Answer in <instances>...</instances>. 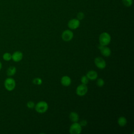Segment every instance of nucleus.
<instances>
[{"instance_id":"obj_21","label":"nucleus","mask_w":134,"mask_h":134,"mask_svg":"<svg viewBox=\"0 0 134 134\" xmlns=\"http://www.w3.org/2000/svg\"><path fill=\"white\" fill-rule=\"evenodd\" d=\"M35 103L32 101H29L27 103V107L29 109H32L35 107Z\"/></svg>"},{"instance_id":"obj_15","label":"nucleus","mask_w":134,"mask_h":134,"mask_svg":"<svg viewBox=\"0 0 134 134\" xmlns=\"http://www.w3.org/2000/svg\"><path fill=\"white\" fill-rule=\"evenodd\" d=\"M117 122H118V125L120 127H124L127 124V119L125 117L121 116V117H119V118L118 119Z\"/></svg>"},{"instance_id":"obj_19","label":"nucleus","mask_w":134,"mask_h":134,"mask_svg":"<svg viewBox=\"0 0 134 134\" xmlns=\"http://www.w3.org/2000/svg\"><path fill=\"white\" fill-rule=\"evenodd\" d=\"M81 82L82 84L86 85L88 82V79L87 78V77L86 76L83 75L82 76V77L81 79Z\"/></svg>"},{"instance_id":"obj_16","label":"nucleus","mask_w":134,"mask_h":134,"mask_svg":"<svg viewBox=\"0 0 134 134\" xmlns=\"http://www.w3.org/2000/svg\"><path fill=\"white\" fill-rule=\"evenodd\" d=\"M3 59L6 61H9L12 60V54L9 52H5L3 55Z\"/></svg>"},{"instance_id":"obj_5","label":"nucleus","mask_w":134,"mask_h":134,"mask_svg":"<svg viewBox=\"0 0 134 134\" xmlns=\"http://www.w3.org/2000/svg\"><path fill=\"white\" fill-rule=\"evenodd\" d=\"M88 91V88L86 84H81L79 85L76 88V93L80 96L85 95Z\"/></svg>"},{"instance_id":"obj_14","label":"nucleus","mask_w":134,"mask_h":134,"mask_svg":"<svg viewBox=\"0 0 134 134\" xmlns=\"http://www.w3.org/2000/svg\"><path fill=\"white\" fill-rule=\"evenodd\" d=\"M16 71H17V70H16V68L15 66H10L7 69V70L6 71V74L8 76L11 77L15 74V73H16Z\"/></svg>"},{"instance_id":"obj_20","label":"nucleus","mask_w":134,"mask_h":134,"mask_svg":"<svg viewBox=\"0 0 134 134\" xmlns=\"http://www.w3.org/2000/svg\"><path fill=\"white\" fill-rule=\"evenodd\" d=\"M96 84L99 87H102L104 86V81L103 79H98L97 80V82H96Z\"/></svg>"},{"instance_id":"obj_12","label":"nucleus","mask_w":134,"mask_h":134,"mask_svg":"<svg viewBox=\"0 0 134 134\" xmlns=\"http://www.w3.org/2000/svg\"><path fill=\"white\" fill-rule=\"evenodd\" d=\"M86 76L87 77L88 80H95L97 79L98 76V74L94 70H90L88 71V72L86 73Z\"/></svg>"},{"instance_id":"obj_18","label":"nucleus","mask_w":134,"mask_h":134,"mask_svg":"<svg viewBox=\"0 0 134 134\" xmlns=\"http://www.w3.org/2000/svg\"><path fill=\"white\" fill-rule=\"evenodd\" d=\"M32 82L35 85H41L42 83V79L40 77H36V78H35L33 81H32Z\"/></svg>"},{"instance_id":"obj_2","label":"nucleus","mask_w":134,"mask_h":134,"mask_svg":"<svg viewBox=\"0 0 134 134\" xmlns=\"http://www.w3.org/2000/svg\"><path fill=\"white\" fill-rule=\"evenodd\" d=\"M35 108L37 112L40 114H42L48 110V104L45 101H40L35 105Z\"/></svg>"},{"instance_id":"obj_13","label":"nucleus","mask_w":134,"mask_h":134,"mask_svg":"<svg viewBox=\"0 0 134 134\" xmlns=\"http://www.w3.org/2000/svg\"><path fill=\"white\" fill-rule=\"evenodd\" d=\"M69 118L73 122H77L79 120V116L78 114L75 111L71 112L69 115Z\"/></svg>"},{"instance_id":"obj_11","label":"nucleus","mask_w":134,"mask_h":134,"mask_svg":"<svg viewBox=\"0 0 134 134\" xmlns=\"http://www.w3.org/2000/svg\"><path fill=\"white\" fill-rule=\"evenodd\" d=\"M61 83L64 86H68L71 83V79L69 76L67 75L63 76L61 79Z\"/></svg>"},{"instance_id":"obj_7","label":"nucleus","mask_w":134,"mask_h":134,"mask_svg":"<svg viewBox=\"0 0 134 134\" xmlns=\"http://www.w3.org/2000/svg\"><path fill=\"white\" fill-rule=\"evenodd\" d=\"M94 63L96 67L99 69H103L105 68L106 63L104 59L101 57H96L94 59Z\"/></svg>"},{"instance_id":"obj_9","label":"nucleus","mask_w":134,"mask_h":134,"mask_svg":"<svg viewBox=\"0 0 134 134\" xmlns=\"http://www.w3.org/2000/svg\"><path fill=\"white\" fill-rule=\"evenodd\" d=\"M98 48L100 50L102 54L105 57H109L111 54V50L109 47L99 44L98 46Z\"/></svg>"},{"instance_id":"obj_24","label":"nucleus","mask_w":134,"mask_h":134,"mask_svg":"<svg viewBox=\"0 0 134 134\" xmlns=\"http://www.w3.org/2000/svg\"><path fill=\"white\" fill-rule=\"evenodd\" d=\"M2 68V62L0 61V71L1 70Z\"/></svg>"},{"instance_id":"obj_8","label":"nucleus","mask_w":134,"mask_h":134,"mask_svg":"<svg viewBox=\"0 0 134 134\" xmlns=\"http://www.w3.org/2000/svg\"><path fill=\"white\" fill-rule=\"evenodd\" d=\"M80 25V21L79 19L73 18L70 19L68 23V27L71 29H77Z\"/></svg>"},{"instance_id":"obj_3","label":"nucleus","mask_w":134,"mask_h":134,"mask_svg":"<svg viewBox=\"0 0 134 134\" xmlns=\"http://www.w3.org/2000/svg\"><path fill=\"white\" fill-rule=\"evenodd\" d=\"M4 85L5 89L7 91H12L16 87V82L13 78L9 77L5 80Z\"/></svg>"},{"instance_id":"obj_17","label":"nucleus","mask_w":134,"mask_h":134,"mask_svg":"<svg viewBox=\"0 0 134 134\" xmlns=\"http://www.w3.org/2000/svg\"><path fill=\"white\" fill-rule=\"evenodd\" d=\"M122 4L126 7H130L133 3L132 0H121Z\"/></svg>"},{"instance_id":"obj_6","label":"nucleus","mask_w":134,"mask_h":134,"mask_svg":"<svg viewBox=\"0 0 134 134\" xmlns=\"http://www.w3.org/2000/svg\"><path fill=\"white\" fill-rule=\"evenodd\" d=\"M73 37V33L71 30H65L63 31L61 35V38L64 41H70Z\"/></svg>"},{"instance_id":"obj_4","label":"nucleus","mask_w":134,"mask_h":134,"mask_svg":"<svg viewBox=\"0 0 134 134\" xmlns=\"http://www.w3.org/2000/svg\"><path fill=\"white\" fill-rule=\"evenodd\" d=\"M82 132V126L77 122H73L70 127L69 132L71 134H79Z\"/></svg>"},{"instance_id":"obj_10","label":"nucleus","mask_w":134,"mask_h":134,"mask_svg":"<svg viewBox=\"0 0 134 134\" xmlns=\"http://www.w3.org/2000/svg\"><path fill=\"white\" fill-rule=\"evenodd\" d=\"M23 58V54L19 51H16L12 54V59L16 62L20 61Z\"/></svg>"},{"instance_id":"obj_22","label":"nucleus","mask_w":134,"mask_h":134,"mask_svg":"<svg viewBox=\"0 0 134 134\" xmlns=\"http://www.w3.org/2000/svg\"><path fill=\"white\" fill-rule=\"evenodd\" d=\"M84 18V14L83 12H79L77 14V19L79 20L83 19Z\"/></svg>"},{"instance_id":"obj_23","label":"nucleus","mask_w":134,"mask_h":134,"mask_svg":"<svg viewBox=\"0 0 134 134\" xmlns=\"http://www.w3.org/2000/svg\"><path fill=\"white\" fill-rule=\"evenodd\" d=\"M79 124H80V125H81L82 127H85V126H86L87 125V120H86L84 119V120H81Z\"/></svg>"},{"instance_id":"obj_1","label":"nucleus","mask_w":134,"mask_h":134,"mask_svg":"<svg viewBox=\"0 0 134 134\" xmlns=\"http://www.w3.org/2000/svg\"><path fill=\"white\" fill-rule=\"evenodd\" d=\"M111 41L110 35L107 32H103L99 36V44L102 46H107Z\"/></svg>"}]
</instances>
